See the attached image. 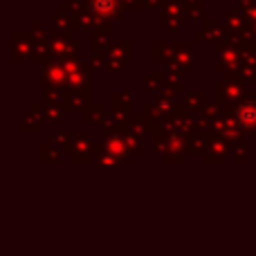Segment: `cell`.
Returning a JSON list of instances; mask_svg holds the SVG:
<instances>
[{"mask_svg":"<svg viewBox=\"0 0 256 256\" xmlns=\"http://www.w3.org/2000/svg\"><path fill=\"white\" fill-rule=\"evenodd\" d=\"M236 117H238L243 128H256V106L254 104H243V106L238 108V112H236Z\"/></svg>","mask_w":256,"mask_h":256,"instance_id":"6da1fadb","label":"cell"},{"mask_svg":"<svg viewBox=\"0 0 256 256\" xmlns=\"http://www.w3.org/2000/svg\"><path fill=\"white\" fill-rule=\"evenodd\" d=\"M94 12L99 14H110L112 9H115V0H94Z\"/></svg>","mask_w":256,"mask_h":256,"instance_id":"7a4b0ae2","label":"cell"}]
</instances>
